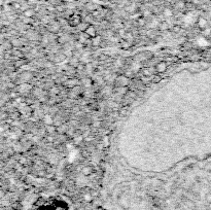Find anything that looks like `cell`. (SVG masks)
<instances>
[{"label": "cell", "mask_w": 211, "mask_h": 210, "mask_svg": "<svg viewBox=\"0 0 211 210\" xmlns=\"http://www.w3.org/2000/svg\"><path fill=\"white\" fill-rule=\"evenodd\" d=\"M69 25L70 26H77V25L80 24V16H76V15H74V16H72L69 19Z\"/></svg>", "instance_id": "cell-1"}, {"label": "cell", "mask_w": 211, "mask_h": 210, "mask_svg": "<svg viewBox=\"0 0 211 210\" xmlns=\"http://www.w3.org/2000/svg\"><path fill=\"white\" fill-rule=\"evenodd\" d=\"M85 32H86V34L88 35V36H90V37H95L96 36V30H95V28H94L93 26H89L86 28V30H85Z\"/></svg>", "instance_id": "cell-2"}, {"label": "cell", "mask_w": 211, "mask_h": 210, "mask_svg": "<svg viewBox=\"0 0 211 210\" xmlns=\"http://www.w3.org/2000/svg\"><path fill=\"white\" fill-rule=\"evenodd\" d=\"M166 68H167L166 63L162 62V63H160V64H157V65L156 70H157V72H164V71L166 70Z\"/></svg>", "instance_id": "cell-3"}, {"label": "cell", "mask_w": 211, "mask_h": 210, "mask_svg": "<svg viewBox=\"0 0 211 210\" xmlns=\"http://www.w3.org/2000/svg\"><path fill=\"white\" fill-rule=\"evenodd\" d=\"M83 173L85 174V175H89V174L92 173V168H91V167H85L83 169Z\"/></svg>", "instance_id": "cell-4"}, {"label": "cell", "mask_w": 211, "mask_h": 210, "mask_svg": "<svg viewBox=\"0 0 211 210\" xmlns=\"http://www.w3.org/2000/svg\"><path fill=\"white\" fill-rule=\"evenodd\" d=\"M152 80H154V83H160V81H161V77H160L159 75H157V76H154Z\"/></svg>", "instance_id": "cell-5"}, {"label": "cell", "mask_w": 211, "mask_h": 210, "mask_svg": "<svg viewBox=\"0 0 211 210\" xmlns=\"http://www.w3.org/2000/svg\"><path fill=\"white\" fill-rule=\"evenodd\" d=\"M33 15V11H25V16L27 17H31Z\"/></svg>", "instance_id": "cell-6"}]
</instances>
